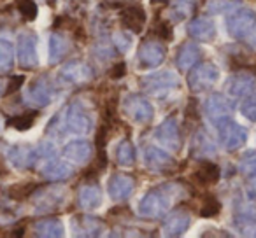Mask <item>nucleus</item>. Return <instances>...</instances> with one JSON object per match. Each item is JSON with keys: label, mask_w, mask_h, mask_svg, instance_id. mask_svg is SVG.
Returning a JSON list of instances; mask_svg holds the SVG:
<instances>
[{"label": "nucleus", "mask_w": 256, "mask_h": 238, "mask_svg": "<svg viewBox=\"0 0 256 238\" xmlns=\"http://www.w3.org/2000/svg\"><path fill=\"white\" fill-rule=\"evenodd\" d=\"M170 189H165V186H160V188H154L153 191H150L144 196L139 205V210L144 217H151V219L164 217L168 212V209H170Z\"/></svg>", "instance_id": "1"}, {"label": "nucleus", "mask_w": 256, "mask_h": 238, "mask_svg": "<svg viewBox=\"0 0 256 238\" xmlns=\"http://www.w3.org/2000/svg\"><path fill=\"white\" fill-rule=\"evenodd\" d=\"M254 26L256 12L251 11V9H240L226 19V30L230 32L232 37H237V39H244V37L251 35Z\"/></svg>", "instance_id": "2"}, {"label": "nucleus", "mask_w": 256, "mask_h": 238, "mask_svg": "<svg viewBox=\"0 0 256 238\" xmlns=\"http://www.w3.org/2000/svg\"><path fill=\"white\" fill-rule=\"evenodd\" d=\"M124 114H126L134 123L146 125L153 119V107L146 98L140 95H128L123 103Z\"/></svg>", "instance_id": "3"}, {"label": "nucleus", "mask_w": 256, "mask_h": 238, "mask_svg": "<svg viewBox=\"0 0 256 238\" xmlns=\"http://www.w3.org/2000/svg\"><path fill=\"white\" fill-rule=\"evenodd\" d=\"M218 79H220V70H218L216 65L200 63L198 67L193 68V72L190 74L188 82L193 91H206V89H210L216 84Z\"/></svg>", "instance_id": "4"}, {"label": "nucleus", "mask_w": 256, "mask_h": 238, "mask_svg": "<svg viewBox=\"0 0 256 238\" xmlns=\"http://www.w3.org/2000/svg\"><path fill=\"white\" fill-rule=\"evenodd\" d=\"M218 128H220V140L226 151L238 149L240 146H244L246 139H248L246 130L240 125H237L235 121H232L230 117L224 119L223 123H220Z\"/></svg>", "instance_id": "5"}, {"label": "nucleus", "mask_w": 256, "mask_h": 238, "mask_svg": "<svg viewBox=\"0 0 256 238\" xmlns=\"http://www.w3.org/2000/svg\"><path fill=\"white\" fill-rule=\"evenodd\" d=\"M18 61L23 68H34L39 63L37 37L34 33H25L18 40Z\"/></svg>", "instance_id": "6"}, {"label": "nucleus", "mask_w": 256, "mask_h": 238, "mask_svg": "<svg viewBox=\"0 0 256 238\" xmlns=\"http://www.w3.org/2000/svg\"><path fill=\"white\" fill-rule=\"evenodd\" d=\"M179 79L176 77L174 72H158V74H153L150 77H146L142 81V86L153 95H164V93H168L172 88H178Z\"/></svg>", "instance_id": "7"}, {"label": "nucleus", "mask_w": 256, "mask_h": 238, "mask_svg": "<svg viewBox=\"0 0 256 238\" xmlns=\"http://www.w3.org/2000/svg\"><path fill=\"white\" fill-rule=\"evenodd\" d=\"M65 123H67L68 130L74 133H86L92 126V119H90L88 112L82 109L79 103H70L65 114Z\"/></svg>", "instance_id": "8"}, {"label": "nucleus", "mask_w": 256, "mask_h": 238, "mask_svg": "<svg viewBox=\"0 0 256 238\" xmlns=\"http://www.w3.org/2000/svg\"><path fill=\"white\" fill-rule=\"evenodd\" d=\"M139 60L142 68H151L165 60V47L156 40H146L139 49Z\"/></svg>", "instance_id": "9"}, {"label": "nucleus", "mask_w": 256, "mask_h": 238, "mask_svg": "<svg viewBox=\"0 0 256 238\" xmlns=\"http://www.w3.org/2000/svg\"><path fill=\"white\" fill-rule=\"evenodd\" d=\"M206 112L214 125H220L232 114V103L223 95H212L206 103Z\"/></svg>", "instance_id": "10"}, {"label": "nucleus", "mask_w": 256, "mask_h": 238, "mask_svg": "<svg viewBox=\"0 0 256 238\" xmlns=\"http://www.w3.org/2000/svg\"><path fill=\"white\" fill-rule=\"evenodd\" d=\"M134 188H136V181L126 174H114L109 179V195L118 202L126 200L134 193Z\"/></svg>", "instance_id": "11"}, {"label": "nucleus", "mask_w": 256, "mask_h": 238, "mask_svg": "<svg viewBox=\"0 0 256 238\" xmlns=\"http://www.w3.org/2000/svg\"><path fill=\"white\" fill-rule=\"evenodd\" d=\"M146 165L150 170L158 172V174H165V172L172 170L176 167V161L165 151L158 149V147H150L146 153Z\"/></svg>", "instance_id": "12"}, {"label": "nucleus", "mask_w": 256, "mask_h": 238, "mask_svg": "<svg viewBox=\"0 0 256 238\" xmlns=\"http://www.w3.org/2000/svg\"><path fill=\"white\" fill-rule=\"evenodd\" d=\"M156 139L162 146H167V147H170V149L178 151L179 146H181L178 123H176L174 119H167L165 123H162L156 130Z\"/></svg>", "instance_id": "13"}, {"label": "nucleus", "mask_w": 256, "mask_h": 238, "mask_svg": "<svg viewBox=\"0 0 256 238\" xmlns=\"http://www.w3.org/2000/svg\"><path fill=\"white\" fill-rule=\"evenodd\" d=\"M121 23L124 28H128L134 33L142 32V26L146 23V12L139 5H128L121 11Z\"/></svg>", "instance_id": "14"}, {"label": "nucleus", "mask_w": 256, "mask_h": 238, "mask_svg": "<svg viewBox=\"0 0 256 238\" xmlns=\"http://www.w3.org/2000/svg\"><path fill=\"white\" fill-rule=\"evenodd\" d=\"M62 81L68 82V84H82L92 77V70L88 65L79 63V61H72V63L65 65L60 72Z\"/></svg>", "instance_id": "15"}, {"label": "nucleus", "mask_w": 256, "mask_h": 238, "mask_svg": "<svg viewBox=\"0 0 256 238\" xmlns=\"http://www.w3.org/2000/svg\"><path fill=\"white\" fill-rule=\"evenodd\" d=\"M188 32L193 39L202 40V42H210L216 37V28H214V23L210 19L206 18H196L193 19L188 25Z\"/></svg>", "instance_id": "16"}, {"label": "nucleus", "mask_w": 256, "mask_h": 238, "mask_svg": "<svg viewBox=\"0 0 256 238\" xmlns=\"http://www.w3.org/2000/svg\"><path fill=\"white\" fill-rule=\"evenodd\" d=\"M190 226V216L184 210H176L168 216V219L164 224V233L167 237H178V235L184 233L186 228Z\"/></svg>", "instance_id": "17"}, {"label": "nucleus", "mask_w": 256, "mask_h": 238, "mask_svg": "<svg viewBox=\"0 0 256 238\" xmlns=\"http://www.w3.org/2000/svg\"><path fill=\"white\" fill-rule=\"evenodd\" d=\"M256 81L249 74H237L228 81V91L234 96H248L254 91Z\"/></svg>", "instance_id": "18"}, {"label": "nucleus", "mask_w": 256, "mask_h": 238, "mask_svg": "<svg viewBox=\"0 0 256 238\" xmlns=\"http://www.w3.org/2000/svg\"><path fill=\"white\" fill-rule=\"evenodd\" d=\"M51 96H53V88H51V84L46 79H37V81L32 82V86L28 89V98L34 103L46 105V103H50Z\"/></svg>", "instance_id": "19"}, {"label": "nucleus", "mask_w": 256, "mask_h": 238, "mask_svg": "<svg viewBox=\"0 0 256 238\" xmlns=\"http://www.w3.org/2000/svg\"><path fill=\"white\" fill-rule=\"evenodd\" d=\"M72 174V167L65 161L58 160H48L42 167V175L50 181H62L67 179Z\"/></svg>", "instance_id": "20"}, {"label": "nucleus", "mask_w": 256, "mask_h": 238, "mask_svg": "<svg viewBox=\"0 0 256 238\" xmlns=\"http://www.w3.org/2000/svg\"><path fill=\"white\" fill-rule=\"evenodd\" d=\"M64 154L74 163H84L92 154V147L86 140H74L68 146H65Z\"/></svg>", "instance_id": "21"}, {"label": "nucleus", "mask_w": 256, "mask_h": 238, "mask_svg": "<svg viewBox=\"0 0 256 238\" xmlns=\"http://www.w3.org/2000/svg\"><path fill=\"white\" fill-rule=\"evenodd\" d=\"M220 179V168L212 161H202L195 172V181L202 186H210Z\"/></svg>", "instance_id": "22"}, {"label": "nucleus", "mask_w": 256, "mask_h": 238, "mask_svg": "<svg viewBox=\"0 0 256 238\" xmlns=\"http://www.w3.org/2000/svg\"><path fill=\"white\" fill-rule=\"evenodd\" d=\"M79 205L86 210H92V209H96L102 202V195H100V189L96 186H84L81 188L79 191Z\"/></svg>", "instance_id": "23"}, {"label": "nucleus", "mask_w": 256, "mask_h": 238, "mask_svg": "<svg viewBox=\"0 0 256 238\" xmlns=\"http://www.w3.org/2000/svg\"><path fill=\"white\" fill-rule=\"evenodd\" d=\"M198 58H200L198 47H196L195 44H184V46H181V49H179V53H178L179 68L188 70L190 67H193V65L198 61Z\"/></svg>", "instance_id": "24"}, {"label": "nucleus", "mask_w": 256, "mask_h": 238, "mask_svg": "<svg viewBox=\"0 0 256 238\" xmlns=\"http://www.w3.org/2000/svg\"><path fill=\"white\" fill-rule=\"evenodd\" d=\"M36 233L39 237H62L64 235V226L58 219H53V217H48V219H42L36 224Z\"/></svg>", "instance_id": "25"}, {"label": "nucleus", "mask_w": 256, "mask_h": 238, "mask_svg": "<svg viewBox=\"0 0 256 238\" xmlns=\"http://www.w3.org/2000/svg\"><path fill=\"white\" fill-rule=\"evenodd\" d=\"M68 51V40L65 39L62 33H54L51 37V42H50V58H51V63H56V60H62V58L67 54Z\"/></svg>", "instance_id": "26"}, {"label": "nucleus", "mask_w": 256, "mask_h": 238, "mask_svg": "<svg viewBox=\"0 0 256 238\" xmlns=\"http://www.w3.org/2000/svg\"><path fill=\"white\" fill-rule=\"evenodd\" d=\"M76 230H82V235H100L104 230V223L95 217H90V216H82L79 219H76Z\"/></svg>", "instance_id": "27"}, {"label": "nucleus", "mask_w": 256, "mask_h": 238, "mask_svg": "<svg viewBox=\"0 0 256 238\" xmlns=\"http://www.w3.org/2000/svg\"><path fill=\"white\" fill-rule=\"evenodd\" d=\"M11 160L18 167H30L37 160V153L30 147H12L11 149Z\"/></svg>", "instance_id": "28"}, {"label": "nucleus", "mask_w": 256, "mask_h": 238, "mask_svg": "<svg viewBox=\"0 0 256 238\" xmlns=\"http://www.w3.org/2000/svg\"><path fill=\"white\" fill-rule=\"evenodd\" d=\"M116 160L121 167H132L136 163V149L128 140H123V142L118 146L116 151Z\"/></svg>", "instance_id": "29"}, {"label": "nucleus", "mask_w": 256, "mask_h": 238, "mask_svg": "<svg viewBox=\"0 0 256 238\" xmlns=\"http://www.w3.org/2000/svg\"><path fill=\"white\" fill-rule=\"evenodd\" d=\"M238 170L248 177H256V151H246L238 161Z\"/></svg>", "instance_id": "30"}, {"label": "nucleus", "mask_w": 256, "mask_h": 238, "mask_svg": "<svg viewBox=\"0 0 256 238\" xmlns=\"http://www.w3.org/2000/svg\"><path fill=\"white\" fill-rule=\"evenodd\" d=\"M37 116H39L37 112H25V114H22V116L11 117L8 123H9V126H12V128L20 130V132H25V130L32 128Z\"/></svg>", "instance_id": "31"}, {"label": "nucleus", "mask_w": 256, "mask_h": 238, "mask_svg": "<svg viewBox=\"0 0 256 238\" xmlns=\"http://www.w3.org/2000/svg\"><path fill=\"white\" fill-rule=\"evenodd\" d=\"M14 60V49L8 40L0 39V72H6L12 67Z\"/></svg>", "instance_id": "32"}, {"label": "nucleus", "mask_w": 256, "mask_h": 238, "mask_svg": "<svg viewBox=\"0 0 256 238\" xmlns=\"http://www.w3.org/2000/svg\"><path fill=\"white\" fill-rule=\"evenodd\" d=\"M240 4V0H210L207 4V11L214 12V14H221V12H226L230 9L237 7Z\"/></svg>", "instance_id": "33"}, {"label": "nucleus", "mask_w": 256, "mask_h": 238, "mask_svg": "<svg viewBox=\"0 0 256 238\" xmlns=\"http://www.w3.org/2000/svg\"><path fill=\"white\" fill-rule=\"evenodd\" d=\"M16 9L22 12V16L25 19H36L37 16V5L34 0H16Z\"/></svg>", "instance_id": "34"}, {"label": "nucleus", "mask_w": 256, "mask_h": 238, "mask_svg": "<svg viewBox=\"0 0 256 238\" xmlns=\"http://www.w3.org/2000/svg\"><path fill=\"white\" fill-rule=\"evenodd\" d=\"M36 189H37L36 184L12 186V188L9 189V196H11L12 200H16V202H20V200H26V198H28V196L32 195Z\"/></svg>", "instance_id": "35"}, {"label": "nucleus", "mask_w": 256, "mask_h": 238, "mask_svg": "<svg viewBox=\"0 0 256 238\" xmlns=\"http://www.w3.org/2000/svg\"><path fill=\"white\" fill-rule=\"evenodd\" d=\"M221 210V203L218 202L214 196H207L206 202H204L202 209H200V216L202 217H214L218 216Z\"/></svg>", "instance_id": "36"}, {"label": "nucleus", "mask_w": 256, "mask_h": 238, "mask_svg": "<svg viewBox=\"0 0 256 238\" xmlns=\"http://www.w3.org/2000/svg\"><path fill=\"white\" fill-rule=\"evenodd\" d=\"M240 112L244 114L248 119H251V121H256V95L249 96L248 100H246L244 103L240 105Z\"/></svg>", "instance_id": "37"}, {"label": "nucleus", "mask_w": 256, "mask_h": 238, "mask_svg": "<svg viewBox=\"0 0 256 238\" xmlns=\"http://www.w3.org/2000/svg\"><path fill=\"white\" fill-rule=\"evenodd\" d=\"M154 33H156L160 39L170 40L172 39V26H170V23H167V21L158 23V25L154 26Z\"/></svg>", "instance_id": "38"}, {"label": "nucleus", "mask_w": 256, "mask_h": 238, "mask_svg": "<svg viewBox=\"0 0 256 238\" xmlns=\"http://www.w3.org/2000/svg\"><path fill=\"white\" fill-rule=\"evenodd\" d=\"M196 142H198V146H200V153H207V154L214 153L212 144H210V140L207 139L204 133H198V137H196Z\"/></svg>", "instance_id": "39"}, {"label": "nucleus", "mask_w": 256, "mask_h": 238, "mask_svg": "<svg viewBox=\"0 0 256 238\" xmlns=\"http://www.w3.org/2000/svg\"><path fill=\"white\" fill-rule=\"evenodd\" d=\"M124 72H126V65L123 63V61H120V63H116L112 68H110V77L114 79H120L124 75Z\"/></svg>", "instance_id": "40"}, {"label": "nucleus", "mask_w": 256, "mask_h": 238, "mask_svg": "<svg viewBox=\"0 0 256 238\" xmlns=\"http://www.w3.org/2000/svg\"><path fill=\"white\" fill-rule=\"evenodd\" d=\"M23 81H25V79H23V75H18V77H14L11 82H9V86H8V91H6V93H14L16 89H18L20 86L23 84Z\"/></svg>", "instance_id": "41"}, {"label": "nucleus", "mask_w": 256, "mask_h": 238, "mask_svg": "<svg viewBox=\"0 0 256 238\" xmlns=\"http://www.w3.org/2000/svg\"><path fill=\"white\" fill-rule=\"evenodd\" d=\"M114 40H116L118 47H120L121 51H123L124 47H128V46H130V39H128V37H123V35H121V33H118V35L114 37Z\"/></svg>", "instance_id": "42"}, {"label": "nucleus", "mask_w": 256, "mask_h": 238, "mask_svg": "<svg viewBox=\"0 0 256 238\" xmlns=\"http://www.w3.org/2000/svg\"><path fill=\"white\" fill-rule=\"evenodd\" d=\"M249 44H251V46L256 49V32H254V30L251 32V39H249Z\"/></svg>", "instance_id": "43"}, {"label": "nucleus", "mask_w": 256, "mask_h": 238, "mask_svg": "<svg viewBox=\"0 0 256 238\" xmlns=\"http://www.w3.org/2000/svg\"><path fill=\"white\" fill-rule=\"evenodd\" d=\"M252 193H254V195H256V182H254V184H252Z\"/></svg>", "instance_id": "44"}]
</instances>
